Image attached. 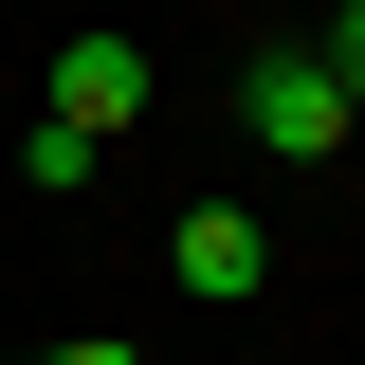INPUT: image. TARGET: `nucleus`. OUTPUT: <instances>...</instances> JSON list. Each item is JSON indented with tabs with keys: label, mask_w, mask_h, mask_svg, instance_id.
<instances>
[{
	"label": "nucleus",
	"mask_w": 365,
	"mask_h": 365,
	"mask_svg": "<svg viewBox=\"0 0 365 365\" xmlns=\"http://www.w3.org/2000/svg\"><path fill=\"white\" fill-rule=\"evenodd\" d=\"M237 128H256L274 165H329V146H347L365 110L329 91V55H256V73H237Z\"/></svg>",
	"instance_id": "nucleus-1"
},
{
	"label": "nucleus",
	"mask_w": 365,
	"mask_h": 365,
	"mask_svg": "<svg viewBox=\"0 0 365 365\" xmlns=\"http://www.w3.org/2000/svg\"><path fill=\"white\" fill-rule=\"evenodd\" d=\"M128 110H146V55H128V37H55V128H91V146H110Z\"/></svg>",
	"instance_id": "nucleus-2"
},
{
	"label": "nucleus",
	"mask_w": 365,
	"mask_h": 365,
	"mask_svg": "<svg viewBox=\"0 0 365 365\" xmlns=\"http://www.w3.org/2000/svg\"><path fill=\"white\" fill-rule=\"evenodd\" d=\"M182 292H201V311H256L274 292V237L237 220V201H201V220H182Z\"/></svg>",
	"instance_id": "nucleus-3"
},
{
	"label": "nucleus",
	"mask_w": 365,
	"mask_h": 365,
	"mask_svg": "<svg viewBox=\"0 0 365 365\" xmlns=\"http://www.w3.org/2000/svg\"><path fill=\"white\" fill-rule=\"evenodd\" d=\"M329 91L365 110V0H329Z\"/></svg>",
	"instance_id": "nucleus-4"
},
{
	"label": "nucleus",
	"mask_w": 365,
	"mask_h": 365,
	"mask_svg": "<svg viewBox=\"0 0 365 365\" xmlns=\"http://www.w3.org/2000/svg\"><path fill=\"white\" fill-rule=\"evenodd\" d=\"M55 365H146V347H55Z\"/></svg>",
	"instance_id": "nucleus-5"
}]
</instances>
